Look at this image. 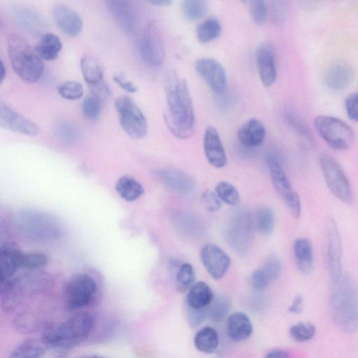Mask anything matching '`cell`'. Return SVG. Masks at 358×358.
Returning a JSON list of instances; mask_svg holds the SVG:
<instances>
[{
  "mask_svg": "<svg viewBox=\"0 0 358 358\" xmlns=\"http://www.w3.org/2000/svg\"><path fill=\"white\" fill-rule=\"evenodd\" d=\"M254 229L253 218L250 214L242 212L233 218L227 240L238 254L244 255L248 253L253 242Z\"/></svg>",
  "mask_w": 358,
  "mask_h": 358,
  "instance_id": "cell-11",
  "label": "cell"
},
{
  "mask_svg": "<svg viewBox=\"0 0 358 358\" xmlns=\"http://www.w3.org/2000/svg\"><path fill=\"white\" fill-rule=\"evenodd\" d=\"M107 4L119 27L127 34H136L140 27V15L133 3L125 0H111Z\"/></svg>",
  "mask_w": 358,
  "mask_h": 358,
  "instance_id": "cell-14",
  "label": "cell"
},
{
  "mask_svg": "<svg viewBox=\"0 0 358 358\" xmlns=\"http://www.w3.org/2000/svg\"><path fill=\"white\" fill-rule=\"evenodd\" d=\"M0 73H1L0 74V82L3 83L7 76V69L3 61H1V65H0Z\"/></svg>",
  "mask_w": 358,
  "mask_h": 358,
  "instance_id": "cell-57",
  "label": "cell"
},
{
  "mask_svg": "<svg viewBox=\"0 0 358 358\" xmlns=\"http://www.w3.org/2000/svg\"><path fill=\"white\" fill-rule=\"evenodd\" d=\"M304 309V298L302 296H298L292 301L289 307V312L292 314H301Z\"/></svg>",
  "mask_w": 358,
  "mask_h": 358,
  "instance_id": "cell-53",
  "label": "cell"
},
{
  "mask_svg": "<svg viewBox=\"0 0 358 358\" xmlns=\"http://www.w3.org/2000/svg\"><path fill=\"white\" fill-rule=\"evenodd\" d=\"M114 80L121 88L128 92L136 93L138 91V88L132 81L127 80L122 75H114Z\"/></svg>",
  "mask_w": 358,
  "mask_h": 358,
  "instance_id": "cell-52",
  "label": "cell"
},
{
  "mask_svg": "<svg viewBox=\"0 0 358 358\" xmlns=\"http://www.w3.org/2000/svg\"><path fill=\"white\" fill-rule=\"evenodd\" d=\"M215 192L220 201L227 205L237 207L240 203L241 198L238 190L229 182H220L216 187Z\"/></svg>",
  "mask_w": 358,
  "mask_h": 358,
  "instance_id": "cell-37",
  "label": "cell"
},
{
  "mask_svg": "<svg viewBox=\"0 0 358 358\" xmlns=\"http://www.w3.org/2000/svg\"><path fill=\"white\" fill-rule=\"evenodd\" d=\"M316 329L310 322H298L290 329L289 334L297 342L305 343L311 340L316 335Z\"/></svg>",
  "mask_w": 358,
  "mask_h": 358,
  "instance_id": "cell-41",
  "label": "cell"
},
{
  "mask_svg": "<svg viewBox=\"0 0 358 358\" xmlns=\"http://www.w3.org/2000/svg\"><path fill=\"white\" fill-rule=\"evenodd\" d=\"M155 174L162 183L177 194L188 195L196 188L194 179L183 171L168 168L159 170Z\"/></svg>",
  "mask_w": 358,
  "mask_h": 358,
  "instance_id": "cell-22",
  "label": "cell"
},
{
  "mask_svg": "<svg viewBox=\"0 0 358 358\" xmlns=\"http://www.w3.org/2000/svg\"><path fill=\"white\" fill-rule=\"evenodd\" d=\"M279 3H277L274 9V18L277 22H282L285 18V9Z\"/></svg>",
  "mask_w": 358,
  "mask_h": 358,
  "instance_id": "cell-55",
  "label": "cell"
},
{
  "mask_svg": "<svg viewBox=\"0 0 358 358\" xmlns=\"http://www.w3.org/2000/svg\"><path fill=\"white\" fill-rule=\"evenodd\" d=\"M58 92L65 100L76 101L83 97L84 88L80 83L70 81L60 85L58 88Z\"/></svg>",
  "mask_w": 358,
  "mask_h": 358,
  "instance_id": "cell-44",
  "label": "cell"
},
{
  "mask_svg": "<svg viewBox=\"0 0 358 358\" xmlns=\"http://www.w3.org/2000/svg\"><path fill=\"white\" fill-rule=\"evenodd\" d=\"M57 139L64 144L73 145L82 138V131L79 127L73 122L63 120L58 123L54 129Z\"/></svg>",
  "mask_w": 358,
  "mask_h": 358,
  "instance_id": "cell-33",
  "label": "cell"
},
{
  "mask_svg": "<svg viewBox=\"0 0 358 358\" xmlns=\"http://www.w3.org/2000/svg\"><path fill=\"white\" fill-rule=\"evenodd\" d=\"M320 166L334 196L346 205L352 204L354 201L352 186L339 162L331 155L323 154L320 158Z\"/></svg>",
  "mask_w": 358,
  "mask_h": 358,
  "instance_id": "cell-7",
  "label": "cell"
},
{
  "mask_svg": "<svg viewBox=\"0 0 358 358\" xmlns=\"http://www.w3.org/2000/svg\"><path fill=\"white\" fill-rule=\"evenodd\" d=\"M249 9L253 22L257 25H263L266 21L268 7L262 0H254L249 3Z\"/></svg>",
  "mask_w": 358,
  "mask_h": 358,
  "instance_id": "cell-45",
  "label": "cell"
},
{
  "mask_svg": "<svg viewBox=\"0 0 358 358\" xmlns=\"http://www.w3.org/2000/svg\"><path fill=\"white\" fill-rule=\"evenodd\" d=\"M296 265L301 273L309 275L314 269V257L311 242L306 238L297 239L294 245Z\"/></svg>",
  "mask_w": 358,
  "mask_h": 358,
  "instance_id": "cell-27",
  "label": "cell"
},
{
  "mask_svg": "<svg viewBox=\"0 0 358 358\" xmlns=\"http://www.w3.org/2000/svg\"><path fill=\"white\" fill-rule=\"evenodd\" d=\"M259 78L266 87L272 86L277 79V65L273 49L268 45L259 47L256 54Z\"/></svg>",
  "mask_w": 358,
  "mask_h": 358,
  "instance_id": "cell-23",
  "label": "cell"
},
{
  "mask_svg": "<svg viewBox=\"0 0 358 358\" xmlns=\"http://www.w3.org/2000/svg\"><path fill=\"white\" fill-rule=\"evenodd\" d=\"M49 263L47 255L42 252L23 253L21 259V269L35 271L45 268Z\"/></svg>",
  "mask_w": 358,
  "mask_h": 358,
  "instance_id": "cell-40",
  "label": "cell"
},
{
  "mask_svg": "<svg viewBox=\"0 0 358 358\" xmlns=\"http://www.w3.org/2000/svg\"><path fill=\"white\" fill-rule=\"evenodd\" d=\"M14 18L17 23L27 31L36 32L43 29L44 21L42 16L34 10L23 8L15 10Z\"/></svg>",
  "mask_w": 358,
  "mask_h": 358,
  "instance_id": "cell-35",
  "label": "cell"
},
{
  "mask_svg": "<svg viewBox=\"0 0 358 358\" xmlns=\"http://www.w3.org/2000/svg\"><path fill=\"white\" fill-rule=\"evenodd\" d=\"M209 314L208 308L201 310H195L188 308V322L192 329L198 328L205 320Z\"/></svg>",
  "mask_w": 358,
  "mask_h": 358,
  "instance_id": "cell-49",
  "label": "cell"
},
{
  "mask_svg": "<svg viewBox=\"0 0 358 358\" xmlns=\"http://www.w3.org/2000/svg\"><path fill=\"white\" fill-rule=\"evenodd\" d=\"M345 108L348 117L358 122V92L348 96L345 101Z\"/></svg>",
  "mask_w": 358,
  "mask_h": 358,
  "instance_id": "cell-51",
  "label": "cell"
},
{
  "mask_svg": "<svg viewBox=\"0 0 358 358\" xmlns=\"http://www.w3.org/2000/svg\"><path fill=\"white\" fill-rule=\"evenodd\" d=\"M251 285L257 291L266 290L271 283L268 276L263 269H259L253 272L251 276Z\"/></svg>",
  "mask_w": 358,
  "mask_h": 358,
  "instance_id": "cell-48",
  "label": "cell"
},
{
  "mask_svg": "<svg viewBox=\"0 0 358 358\" xmlns=\"http://www.w3.org/2000/svg\"><path fill=\"white\" fill-rule=\"evenodd\" d=\"M265 358H291L290 354L282 349H274L268 352Z\"/></svg>",
  "mask_w": 358,
  "mask_h": 358,
  "instance_id": "cell-54",
  "label": "cell"
},
{
  "mask_svg": "<svg viewBox=\"0 0 358 358\" xmlns=\"http://www.w3.org/2000/svg\"><path fill=\"white\" fill-rule=\"evenodd\" d=\"M353 78L351 68L346 63H337L333 65L325 75V83L334 90H342L347 88Z\"/></svg>",
  "mask_w": 358,
  "mask_h": 358,
  "instance_id": "cell-28",
  "label": "cell"
},
{
  "mask_svg": "<svg viewBox=\"0 0 358 358\" xmlns=\"http://www.w3.org/2000/svg\"><path fill=\"white\" fill-rule=\"evenodd\" d=\"M23 252L16 243L5 242L0 248V281L2 284L12 280L15 274L21 269Z\"/></svg>",
  "mask_w": 358,
  "mask_h": 358,
  "instance_id": "cell-20",
  "label": "cell"
},
{
  "mask_svg": "<svg viewBox=\"0 0 358 358\" xmlns=\"http://www.w3.org/2000/svg\"><path fill=\"white\" fill-rule=\"evenodd\" d=\"M196 274L194 267L190 264H182L177 272L176 288L181 294H186L195 283Z\"/></svg>",
  "mask_w": 358,
  "mask_h": 358,
  "instance_id": "cell-39",
  "label": "cell"
},
{
  "mask_svg": "<svg viewBox=\"0 0 358 358\" xmlns=\"http://www.w3.org/2000/svg\"><path fill=\"white\" fill-rule=\"evenodd\" d=\"M201 258L207 272L215 281L223 279L232 264L229 254L214 244H207L203 246Z\"/></svg>",
  "mask_w": 358,
  "mask_h": 358,
  "instance_id": "cell-13",
  "label": "cell"
},
{
  "mask_svg": "<svg viewBox=\"0 0 358 358\" xmlns=\"http://www.w3.org/2000/svg\"><path fill=\"white\" fill-rule=\"evenodd\" d=\"M331 312L336 327L352 334L358 329V286L348 274L331 282Z\"/></svg>",
  "mask_w": 358,
  "mask_h": 358,
  "instance_id": "cell-2",
  "label": "cell"
},
{
  "mask_svg": "<svg viewBox=\"0 0 358 358\" xmlns=\"http://www.w3.org/2000/svg\"><path fill=\"white\" fill-rule=\"evenodd\" d=\"M121 127L127 135L134 139L144 138L148 133V122L140 108L129 97H120L115 102Z\"/></svg>",
  "mask_w": 358,
  "mask_h": 358,
  "instance_id": "cell-10",
  "label": "cell"
},
{
  "mask_svg": "<svg viewBox=\"0 0 358 358\" xmlns=\"http://www.w3.org/2000/svg\"><path fill=\"white\" fill-rule=\"evenodd\" d=\"M116 190L120 197L127 202L138 201L144 193L143 186L138 180L129 176L120 177L116 184Z\"/></svg>",
  "mask_w": 358,
  "mask_h": 358,
  "instance_id": "cell-29",
  "label": "cell"
},
{
  "mask_svg": "<svg viewBox=\"0 0 358 358\" xmlns=\"http://www.w3.org/2000/svg\"><path fill=\"white\" fill-rule=\"evenodd\" d=\"M226 332L232 340L240 342L248 340L252 335L253 325L245 313L236 311L227 317Z\"/></svg>",
  "mask_w": 358,
  "mask_h": 358,
  "instance_id": "cell-24",
  "label": "cell"
},
{
  "mask_svg": "<svg viewBox=\"0 0 358 358\" xmlns=\"http://www.w3.org/2000/svg\"><path fill=\"white\" fill-rule=\"evenodd\" d=\"M150 3L159 7H168L171 5L172 2L170 1V0H153Z\"/></svg>",
  "mask_w": 358,
  "mask_h": 358,
  "instance_id": "cell-56",
  "label": "cell"
},
{
  "mask_svg": "<svg viewBox=\"0 0 358 358\" xmlns=\"http://www.w3.org/2000/svg\"><path fill=\"white\" fill-rule=\"evenodd\" d=\"M140 51L143 60L151 66L158 67L164 62L165 44L154 21L149 22L144 29L140 41Z\"/></svg>",
  "mask_w": 358,
  "mask_h": 358,
  "instance_id": "cell-12",
  "label": "cell"
},
{
  "mask_svg": "<svg viewBox=\"0 0 358 358\" xmlns=\"http://www.w3.org/2000/svg\"><path fill=\"white\" fill-rule=\"evenodd\" d=\"M94 327V317L89 313L81 312L63 322L49 323L42 331V340L69 350L86 341Z\"/></svg>",
  "mask_w": 358,
  "mask_h": 358,
  "instance_id": "cell-3",
  "label": "cell"
},
{
  "mask_svg": "<svg viewBox=\"0 0 358 358\" xmlns=\"http://www.w3.org/2000/svg\"><path fill=\"white\" fill-rule=\"evenodd\" d=\"M52 16L57 27L65 35L77 37L80 35L84 21L79 14L68 5L57 4L52 9Z\"/></svg>",
  "mask_w": 358,
  "mask_h": 358,
  "instance_id": "cell-19",
  "label": "cell"
},
{
  "mask_svg": "<svg viewBox=\"0 0 358 358\" xmlns=\"http://www.w3.org/2000/svg\"><path fill=\"white\" fill-rule=\"evenodd\" d=\"M49 323H45L38 314L31 311H23L16 314L14 318V327L21 333H30L44 329Z\"/></svg>",
  "mask_w": 358,
  "mask_h": 358,
  "instance_id": "cell-31",
  "label": "cell"
},
{
  "mask_svg": "<svg viewBox=\"0 0 358 358\" xmlns=\"http://www.w3.org/2000/svg\"><path fill=\"white\" fill-rule=\"evenodd\" d=\"M255 229L263 235H269L274 231L275 216L270 207H260L253 218Z\"/></svg>",
  "mask_w": 358,
  "mask_h": 358,
  "instance_id": "cell-34",
  "label": "cell"
},
{
  "mask_svg": "<svg viewBox=\"0 0 358 358\" xmlns=\"http://www.w3.org/2000/svg\"><path fill=\"white\" fill-rule=\"evenodd\" d=\"M62 49L60 38L53 34L44 35L38 43L36 51L39 56L45 60H55Z\"/></svg>",
  "mask_w": 358,
  "mask_h": 358,
  "instance_id": "cell-32",
  "label": "cell"
},
{
  "mask_svg": "<svg viewBox=\"0 0 358 358\" xmlns=\"http://www.w3.org/2000/svg\"><path fill=\"white\" fill-rule=\"evenodd\" d=\"M202 201L205 208L211 212H216L222 207V202L216 192L209 190H207L203 194Z\"/></svg>",
  "mask_w": 358,
  "mask_h": 358,
  "instance_id": "cell-50",
  "label": "cell"
},
{
  "mask_svg": "<svg viewBox=\"0 0 358 358\" xmlns=\"http://www.w3.org/2000/svg\"><path fill=\"white\" fill-rule=\"evenodd\" d=\"M76 358H108V357L101 356V355H84V356L78 357Z\"/></svg>",
  "mask_w": 358,
  "mask_h": 358,
  "instance_id": "cell-58",
  "label": "cell"
},
{
  "mask_svg": "<svg viewBox=\"0 0 358 358\" xmlns=\"http://www.w3.org/2000/svg\"><path fill=\"white\" fill-rule=\"evenodd\" d=\"M84 78L93 94L103 97H109L111 90L105 82L104 71L99 61L91 56H84L80 62Z\"/></svg>",
  "mask_w": 358,
  "mask_h": 358,
  "instance_id": "cell-18",
  "label": "cell"
},
{
  "mask_svg": "<svg viewBox=\"0 0 358 358\" xmlns=\"http://www.w3.org/2000/svg\"><path fill=\"white\" fill-rule=\"evenodd\" d=\"M204 149L207 159L212 167L220 169L226 166V152L217 129L213 126H209L205 130Z\"/></svg>",
  "mask_w": 358,
  "mask_h": 358,
  "instance_id": "cell-21",
  "label": "cell"
},
{
  "mask_svg": "<svg viewBox=\"0 0 358 358\" xmlns=\"http://www.w3.org/2000/svg\"><path fill=\"white\" fill-rule=\"evenodd\" d=\"M220 338L218 332L212 327H205L195 334L194 345L196 349L205 354H212L219 347Z\"/></svg>",
  "mask_w": 358,
  "mask_h": 358,
  "instance_id": "cell-30",
  "label": "cell"
},
{
  "mask_svg": "<svg viewBox=\"0 0 358 358\" xmlns=\"http://www.w3.org/2000/svg\"><path fill=\"white\" fill-rule=\"evenodd\" d=\"M168 110L165 118L172 134L187 140L194 133L195 116L187 82L176 73L170 71L165 77Z\"/></svg>",
  "mask_w": 358,
  "mask_h": 358,
  "instance_id": "cell-1",
  "label": "cell"
},
{
  "mask_svg": "<svg viewBox=\"0 0 358 358\" xmlns=\"http://www.w3.org/2000/svg\"><path fill=\"white\" fill-rule=\"evenodd\" d=\"M181 8L183 16L188 20L197 21L206 15L209 5L202 0H186L181 3Z\"/></svg>",
  "mask_w": 358,
  "mask_h": 358,
  "instance_id": "cell-38",
  "label": "cell"
},
{
  "mask_svg": "<svg viewBox=\"0 0 358 358\" xmlns=\"http://www.w3.org/2000/svg\"><path fill=\"white\" fill-rule=\"evenodd\" d=\"M314 125L324 141L335 150H347L355 142L353 129L337 117L320 115L315 118Z\"/></svg>",
  "mask_w": 358,
  "mask_h": 358,
  "instance_id": "cell-6",
  "label": "cell"
},
{
  "mask_svg": "<svg viewBox=\"0 0 358 358\" xmlns=\"http://www.w3.org/2000/svg\"><path fill=\"white\" fill-rule=\"evenodd\" d=\"M231 307L229 299L222 296L215 298L208 308L209 314L214 322H220L229 314Z\"/></svg>",
  "mask_w": 358,
  "mask_h": 358,
  "instance_id": "cell-43",
  "label": "cell"
},
{
  "mask_svg": "<svg viewBox=\"0 0 358 358\" xmlns=\"http://www.w3.org/2000/svg\"><path fill=\"white\" fill-rule=\"evenodd\" d=\"M194 68L212 91L217 94L225 91L227 86L226 72L218 61L212 58H201L195 62Z\"/></svg>",
  "mask_w": 358,
  "mask_h": 358,
  "instance_id": "cell-17",
  "label": "cell"
},
{
  "mask_svg": "<svg viewBox=\"0 0 358 358\" xmlns=\"http://www.w3.org/2000/svg\"><path fill=\"white\" fill-rule=\"evenodd\" d=\"M102 110V99L94 94L88 95L82 103L84 116L90 120L99 118Z\"/></svg>",
  "mask_w": 358,
  "mask_h": 358,
  "instance_id": "cell-42",
  "label": "cell"
},
{
  "mask_svg": "<svg viewBox=\"0 0 358 358\" xmlns=\"http://www.w3.org/2000/svg\"><path fill=\"white\" fill-rule=\"evenodd\" d=\"M272 184L279 196L285 203L290 213L296 218L301 216L302 203L301 198L287 178L279 159L271 155L267 160Z\"/></svg>",
  "mask_w": 358,
  "mask_h": 358,
  "instance_id": "cell-8",
  "label": "cell"
},
{
  "mask_svg": "<svg viewBox=\"0 0 358 358\" xmlns=\"http://www.w3.org/2000/svg\"><path fill=\"white\" fill-rule=\"evenodd\" d=\"M286 118L300 136L305 140V141L309 145H314V141L309 132V129L301 123V121L297 118V117L291 114H287Z\"/></svg>",
  "mask_w": 358,
  "mask_h": 358,
  "instance_id": "cell-47",
  "label": "cell"
},
{
  "mask_svg": "<svg viewBox=\"0 0 358 358\" xmlns=\"http://www.w3.org/2000/svg\"><path fill=\"white\" fill-rule=\"evenodd\" d=\"M222 25L216 18H209L199 25L197 38L201 44H207L216 40L221 34Z\"/></svg>",
  "mask_w": 358,
  "mask_h": 358,
  "instance_id": "cell-36",
  "label": "cell"
},
{
  "mask_svg": "<svg viewBox=\"0 0 358 358\" xmlns=\"http://www.w3.org/2000/svg\"><path fill=\"white\" fill-rule=\"evenodd\" d=\"M266 137V129L259 120L252 118L246 122L239 129L238 138L240 142L249 149L261 146Z\"/></svg>",
  "mask_w": 358,
  "mask_h": 358,
  "instance_id": "cell-25",
  "label": "cell"
},
{
  "mask_svg": "<svg viewBox=\"0 0 358 358\" xmlns=\"http://www.w3.org/2000/svg\"><path fill=\"white\" fill-rule=\"evenodd\" d=\"M214 298L210 285L205 281H199L188 291L186 304L189 309L201 310L209 308Z\"/></svg>",
  "mask_w": 358,
  "mask_h": 358,
  "instance_id": "cell-26",
  "label": "cell"
},
{
  "mask_svg": "<svg viewBox=\"0 0 358 358\" xmlns=\"http://www.w3.org/2000/svg\"><path fill=\"white\" fill-rule=\"evenodd\" d=\"M99 294V285L88 274H78L65 285L63 300L65 307L71 311H77L90 306Z\"/></svg>",
  "mask_w": 358,
  "mask_h": 358,
  "instance_id": "cell-5",
  "label": "cell"
},
{
  "mask_svg": "<svg viewBox=\"0 0 358 358\" xmlns=\"http://www.w3.org/2000/svg\"><path fill=\"white\" fill-rule=\"evenodd\" d=\"M262 269L268 276L270 282L272 283L280 277L282 272V265L278 257L271 255L266 259Z\"/></svg>",
  "mask_w": 358,
  "mask_h": 358,
  "instance_id": "cell-46",
  "label": "cell"
},
{
  "mask_svg": "<svg viewBox=\"0 0 358 358\" xmlns=\"http://www.w3.org/2000/svg\"><path fill=\"white\" fill-rule=\"evenodd\" d=\"M343 247L341 235L337 222L330 217L325 223V246L324 263L331 282L342 276Z\"/></svg>",
  "mask_w": 358,
  "mask_h": 358,
  "instance_id": "cell-9",
  "label": "cell"
},
{
  "mask_svg": "<svg viewBox=\"0 0 358 358\" xmlns=\"http://www.w3.org/2000/svg\"><path fill=\"white\" fill-rule=\"evenodd\" d=\"M68 350L49 345L42 340H29L19 344L10 358H66Z\"/></svg>",
  "mask_w": 358,
  "mask_h": 358,
  "instance_id": "cell-15",
  "label": "cell"
},
{
  "mask_svg": "<svg viewBox=\"0 0 358 358\" xmlns=\"http://www.w3.org/2000/svg\"><path fill=\"white\" fill-rule=\"evenodd\" d=\"M8 50L13 69L22 80L31 84L40 79L44 71L41 57L24 38L12 35Z\"/></svg>",
  "mask_w": 358,
  "mask_h": 358,
  "instance_id": "cell-4",
  "label": "cell"
},
{
  "mask_svg": "<svg viewBox=\"0 0 358 358\" xmlns=\"http://www.w3.org/2000/svg\"><path fill=\"white\" fill-rule=\"evenodd\" d=\"M0 125L27 136H36L39 133V128L34 122L15 112L3 101H0Z\"/></svg>",
  "mask_w": 358,
  "mask_h": 358,
  "instance_id": "cell-16",
  "label": "cell"
}]
</instances>
